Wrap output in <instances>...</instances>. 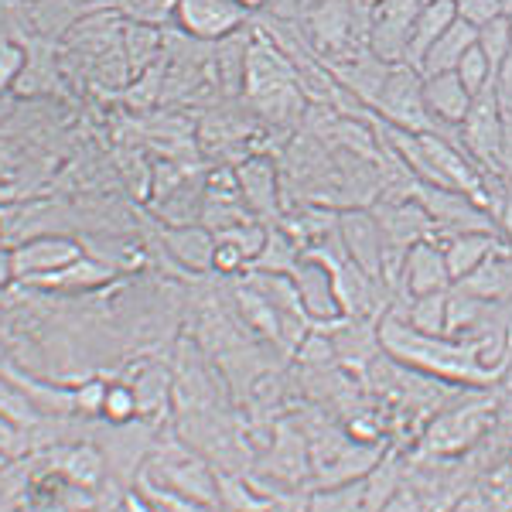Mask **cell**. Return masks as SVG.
<instances>
[{
  "instance_id": "cell-1",
  "label": "cell",
  "mask_w": 512,
  "mask_h": 512,
  "mask_svg": "<svg viewBox=\"0 0 512 512\" xmlns=\"http://www.w3.org/2000/svg\"><path fill=\"white\" fill-rule=\"evenodd\" d=\"M379 349H386L393 362L410 366L431 379H448L461 386H492L495 379L506 376L512 362H495L512 355V325L502 342H492L485 335L472 338H448V335H420L400 311H386L383 321L376 325Z\"/></svg>"
},
{
  "instance_id": "cell-2",
  "label": "cell",
  "mask_w": 512,
  "mask_h": 512,
  "mask_svg": "<svg viewBox=\"0 0 512 512\" xmlns=\"http://www.w3.org/2000/svg\"><path fill=\"white\" fill-rule=\"evenodd\" d=\"M304 38L328 65L362 52L369 38V11L355 0H311L304 7Z\"/></svg>"
},
{
  "instance_id": "cell-3",
  "label": "cell",
  "mask_w": 512,
  "mask_h": 512,
  "mask_svg": "<svg viewBox=\"0 0 512 512\" xmlns=\"http://www.w3.org/2000/svg\"><path fill=\"white\" fill-rule=\"evenodd\" d=\"M373 113L390 127L407 130V134H431V130H437V120L427 113L424 103V76L403 62L390 65L383 89H379L373 103Z\"/></svg>"
},
{
  "instance_id": "cell-4",
  "label": "cell",
  "mask_w": 512,
  "mask_h": 512,
  "mask_svg": "<svg viewBox=\"0 0 512 512\" xmlns=\"http://www.w3.org/2000/svg\"><path fill=\"white\" fill-rule=\"evenodd\" d=\"M495 424V400H478V403H461L444 414L434 417V424L424 434V451L448 458V454H461L472 444L482 441Z\"/></svg>"
},
{
  "instance_id": "cell-5",
  "label": "cell",
  "mask_w": 512,
  "mask_h": 512,
  "mask_svg": "<svg viewBox=\"0 0 512 512\" xmlns=\"http://www.w3.org/2000/svg\"><path fill=\"white\" fill-rule=\"evenodd\" d=\"M461 151L472 158L485 175H499V147H502V106L499 96H495V86L482 89L472 106H468V117L461 120Z\"/></svg>"
},
{
  "instance_id": "cell-6",
  "label": "cell",
  "mask_w": 512,
  "mask_h": 512,
  "mask_svg": "<svg viewBox=\"0 0 512 512\" xmlns=\"http://www.w3.org/2000/svg\"><path fill=\"white\" fill-rule=\"evenodd\" d=\"M424 0H383L369 11V38L366 48L383 62H403L410 31H414L417 11Z\"/></svg>"
},
{
  "instance_id": "cell-7",
  "label": "cell",
  "mask_w": 512,
  "mask_h": 512,
  "mask_svg": "<svg viewBox=\"0 0 512 512\" xmlns=\"http://www.w3.org/2000/svg\"><path fill=\"white\" fill-rule=\"evenodd\" d=\"M250 18L239 0H175V21L198 41H219Z\"/></svg>"
},
{
  "instance_id": "cell-8",
  "label": "cell",
  "mask_w": 512,
  "mask_h": 512,
  "mask_svg": "<svg viewBox=\"0 0 512 512\" xmlns=\"http://www.w3.org/2000/svg\"><path fill=\"white\" fill-rule=\"evenodd\" d=\"M338 239L355 267H362L373 280L383 277V233L373 209L338 212Z\"/></svg>"
},
{
  "instance_id": "cell-9",
  "label": "cell",
  "mask_w": 512,
  "mask_h": 512,
  "mask_svg": "<svg viewBox=\"0 0 512 512\" xmlns=\"http://www.w3.org/2000/svg\"><path fill=\"white\" fill-rule=\"evenodd\" d=\"M396 287L403 291V297H420V294H434V291H448L451 277H448V263H444V250L434 239H417L400 263V277Z\"/></svg>"
},
{
  "instance_id": "cell-10",
  "label": "cell",
  "mask_w": 512,
  "mask_h": 512,
  "mask_svg": "<svg viewBox=\"0 0 512 512\" xmlns=\"http://www.w3.org/2000/svg\"><path fill=\"white\" fill-rule=\"evenodd\" d=\"M236 181H239V195L243 205L253 219L260 222H274L280 219V171L270 158H250L243 164H236Z\"/></svg>"
},
{
  "instance_id": "cell-11",
  "label": "cell",
  "mask_w": 512,
  "mask_h": 512,
  "mask_svg": "<svg viewBox=\"0 0 512 512\" xmlns=\"http://www.w3.org/2000/svg\"><path fill=\"white\" fill-rule=\"evenodd\" d=\"M82 250L79 243L65 236H41V239H31V243L18 246L11 253V270L18 277H45V274H55V270L69 267L72 260H79Z\"/></svg>"
},
{
  "instance_id": "cell-12",
  "label": "cell",
  "mask_w": 512,
  "mask_h": 512,
  "mask_svg": "<svg viewBox=\"0 0 512 512\" xmlns=\"http://www.w3.org/2000/svg\"><path fill=\"white\" fill-rule=\"evenodd\" d=\"M328 72H332V76L349 89V93L355 96V103L366 106V110H373L379 89H383L386 72H390V62L376 59L369 48H362V52H352L349 59L332 62L328 65Z\"/></svg>"
},
{
  "instance_id": "cell-13",
  "label": "cell",
  "mask_w": 512,
  "mask_h": 512,
  "mask_svg": "<svg viewBox=\"0 0 512 512\" xmlns=\"http://www.w3.org/2000/svg\"><path fill=\"white\" fill-rule=\"evenodd\" d=\"M441 250H444V263H448L451 284H458L461 277L472 274L478 263H485L492 253L512 250V246L499 233H495V229H492V233H482V229H478V233H458V236L444 239Z\"/></svg>"
},
{
  "instance_id": "cell-14",
  "label": "cell",
  "mask_w": 512,
  "mask_h": 512,
  "mask_svg": "<svg viewBox=\"0 0 512 512\" xmlns=\"http://www.w3.org/2000/svg\"><path fill=\"white\" fill-rule=\"evenodd\" d=\"M454 287L478 297L485 304H509L512 301V250L492 253L485 263H478L468 277H461Z\"/></svg>"
},
{
  "instance_id": "cell-15",
  "label": "cell",
  "mask_w": 512,
  "mask_h": 512,
  "mask_svg": "<svg viewBox=\"0 0 512 512\" xmlns=\"http://www.w3.org/2000/svg\"><path fill=\"white\" fill-rule=\"evenodd\" d=\"M454 18H458V14H454V0H424V7L417 11L414 31H410L407 52H403V65L420 72L424 55L431 52V45L444 35V28H448Z\"/></svg>"
},
{
  "instance_id": "cell-16",
  "label": "cell",
  "mask_w": 512,
  "mask_h": 512,
  "mask_svg": "<svg viewBox=\"0 0 512 512\" xmlns=\"http://www.w3.org/2000/svg\"><path fill=\"white\" fill-rule=\"evenodd\" d=\"M424 103L437 123L461 127V120L468 117V106H472V96L454 72H441V76H424Z\"/></svg>"
},
{
  "instance_id": "cell-17",
  "label": "cell",
  "mask_w": 512,
  "mask_h": 512,
  "mask_svg": "<svg viewBox=\"0 0 512 512\" xmlns=\"http://www.w3.org/2000/svg\"><path fill=\"white\" fill-rule=\"evenodd\" d=\"M475 38H478V28L465 24L461 18H454L448 28H444V35L431 45V52L424 55V62H420V76H441V72H454V69H458V62H461V55L475 45Z\"/></svg>"
},
{
  "instance_id": "cell-18",
  "label": "cell",
  "mask_w": 512,
  "mask_h": 512,
  "mask_svg": "<svg viewBox=\"0 0 512 512\" xmlns=\"http://www.w3.org/2000/svg\"><path fill=\"white\" fill-rule=\"evenodd\" d=\"M164 243L178 256L185 267L192 270H209L212 253H216V236L202 226H181V229H164Z\"/></svg>"
},
{
  "instance_id": "cell-19",
  "label": "cell",
  "mask_w": 512,
  "mask_h": 512,
  "mask_svg": "<svg viewBox=\"0 0 512 512\" xmlns=\"http://www.w3.org/2000/svg\"><path fill=\"white\" fill-rule=\"evenodd\" d=\"M492 304L478 301V297L465 294L461 287H448V304H444V335L448 338H472V332L485 321Z\"/></svg>"
},
{
  "instance_id": "cell-20",
  "label": "cell",
  "mask_w": 512,
  "mask_h": 512,
  "mask_svg": "<svg viewBox=\"0 0 512 512\" xmlns=\"http://www.w3.org/2000/svg\"><path fill=\"white\" fill-rule=\"evenodd\" d=\"M444 304H448V291L410 297L407 311L400 318L420 335H444Z\"/></svg>"
},
{
  "instance_id": "cell-21",
  "label": "cell",
  "mask_w": 512,
  "mask_h": 512,
  "mask_svg": "<svg viewBox=\"0 0 512 512\" xmlns=\"http://www.w3.org/2000/svg\"><path fill=\"white\" fill-rule=\"evenodd\" d=\"M475 45L482 48V55L489 59L492 76H495V69H499L502 59H506L509 48H512V18L509 14H499V18H492L489 24H482Z\"/></svg>"
},
{
  "instance_id": "cell-22",
  "label": "cell",
  "mask_w": 512,
  "mask_h": 512,
  "mask_svg": "<svg viewBox=\"0 0 512 512\" xmlns=\"http://www.w3.org/2000/svg\"><path fill=\"white\" fill-rule=\"evenodd\" d=\"M454 76L461 79V86L468 89V96H472V99H475L478 93H482V89L492 82V65H489V59L482 55V48H478V45L468 48V52L461 55L458 69H454Z\"/></svg>"
},
{
  "instance_id": "cell-23",
  "label": "cell",
  "mask_w": 512,
  "mask_h": 512,
  "mask_svg": "<svg viewBox=\"0 0 512 512\" xmlns=\"http://www.w3.org/2000/svg\"><path fill=\"white\" fill-rule=\"evenodd\" d=\"M123 41H127V59H130V69L140 72L147 69V62H151V55H158V31L151 28V24H130L127 35H123Z\"/></svg>"
},
{
  "instance_id": "cell-24",
  "label": "cell",
  "mask_w": 512,
  "mask_h": 512,
  "mask_svg": "<svg viewBox=\"0 0 512 512\" xmlns=\"http://www.w3.org/2000/svg\"><path fill=\"white\" fill-rule=\"evenodd\" d=\"M454 14L465 24H472V28H482L492 18L506 14V4L502 0H454Z\"/></svg>"
},
{
  "instance_id": "cell-25",
  "label": "cell",
  "mask_w": 512,
  "mask_h": 512,
  "mask_svg": "<svg viewBox=\"0 0 512 512\" xmlns=\"http://www.w3.org/2000/svg\"><path fill=\"white\" fill-rule=\"evenodd\" d=\"M120 7L140 24H161L168 14H175V0H120Z\"/></svg>"
},
{
  "instance_id": "cell-26",
  "label": "cell",
  "mask_w": 512,
  "mask_h": 512,
  "mask_svg": "<svg viewBox=\"0 0 512 512\" xmlns=\"http://www.w3.org/2000/svg\"><path fill=\"white\" fill-rule=\"evenodd\" d=\"M362 506V482L342 492H321L311 502V512H355Z\"/></svg>"
},
{
  "instance_id": "cell-27",
  "label": "cell",
  "mask_w": 512,
  "mask_h": 512,
  "mask_svg": "<svg viewBox=\"0 0 512 512\" xmlns=\"http://www.w3.org/2000/svg\"><path fill=\"white\" fill-rule=\"evenodd\" d=\"M99 410H106L110 420H127L137 410V396L130 393L127 386H113V390L103 393V407Z\"/></svg>"
},
{
  "instance_id": "cell-28",
  "label": "cell",
  "mask_w": 512,
  "mask_h": 512,
  "mask_svg": "<svg viewBox=\"0 0 512 512\" xmlns=\"http://www.w3.org/2000/svg\"><path fill=\"white\" fill-rule=\"evenodd\" d=\"M499 175L512 188V106H502V147H499Z\"/></svg>"
},
{
  "instance_id": "cell-29",
  "label": "cell",
  "mask_w": 512,
  "mask_h": 512,
  "mask_svg": "<svg viewBox=\"0 0 512 512\" xmlns=\"http://www.w3.org/2000/svg\"><path fill=\"white\" fill-rule=\"evenodd\" d=\"M99 472H103V468H99V458L93 451H76L69 458V475L76 478V482H96L99 478Z\"/></svg>"
},
{
  "instance_id": "cell-30",
  "label": "cell",
  "mask_w": 512,
  "mask_h": 512,
  "mask_svg": "<svg viewBox=\"0 0 512 512\" xmlns=\"http://www.w3.org/2000/svg\"><path fill=\"white\" fill-rule=\"evenodd\" d=\"M492 219H495V229H499V236L512 246V188L509 185H506V192H502L499 205H495Z\"/></svg>"
},
{
  "instance_id": "cell-31",
  "label": "cell",
  "mask_w": 512,
  "mask_h": 512,
  "mask_svg": "<svg viewBox=\"0 0 512 512\" xmlns=\"http://www.w3.org/2000/svg\"><path fill=\"white\" fill-rule=\"evenodd\" d=\"M18 431H14V424L7 417H0V454H11L18 451Z\"/></svg>"
},
{
  "instance_id": "cell-32",
  "label": "cell",
  "mask_w": 512,
  "mask_h": 512,
  "mask_svg": "<svg viewBox=\"0 0 512 512\" xmlns=\"http://www.w3.org/2000/svg\"><path fill=\"white\" fill-rule=\"evenodd\" d=\"M11 274H14V270H11V253H0V284H4Z\"/></svg>"
},
{
  "instance_id": "cell-33",
  "label": "cell",
  "mask_w": 512,
  "mask_h": 512,
  "mask_svg": "<svg viewBox=\"0 0 512 512\" xmlns=\"http://www.w3.org/2000/svg\"><path fill=\"white\" fill-rule=\"evenodd\" d=\"M239 4H243L246 11H256V7H267L270 0H239Z\"/></svg>"
},
{
  "instance_id": "cell-34",
  "label": "cell",
  "mask_w": 512,
  "mask_h": 512,
  "mask_svg": "<svg viewBox=\"0 0 512 512\" xmlns=\"http://www.w3.org/2000/svg\"><path fill=\"white\" fill-rule=\"evenodd\" d=\"M127 512H151L144 506V502H137V499H127Z\"/></svg>"
},
{
  "instance_id": "cell-35",
  "label": "cell",
  "mask_w": 512,
  "mask_h": 512,
  "mask_svg": "<svg viewBox=\"0 0 512 512\" xmlns=\"http://www.w3.org/2000/svg\"><path fill=\"white\" fill-rule=\"evenodd\" d=\"M355 4H362L366 11H373V7H376V4H383V0H355Z\"/></svg>"
},
{
  "instance_id": "cell-36",
  "label": "cell",
  "mask_w": 512,
  "mask_h": 512,
  "mask_svg": "<svg viewBox=\"0 0 512 512\" xmlns=\"http://www.w3.org/2000/svg\"><path fill=\"white\" fill-rule=\"evenodd\" d=\"M502 4H506V14H509V18H512V0H502Z\"/></svg>"
}]
</instances>
